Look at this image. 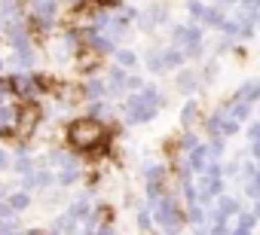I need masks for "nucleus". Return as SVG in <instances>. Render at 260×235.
<instances>
[{
    "mask_svg": "<svg viewBox=\"0 0 260 235\" xmlns=\"http://www.w3.org/2000/svg\"><path fill=\"white\" fill-rule=\"evenodd\" d=\"M104 135H107V126H104L101 120H95V116H89V113L74 116V120H68L64 129H61L64 147L74 150V153H80V156L89 153L92 147H98V144L104 141Z\"/></svg>",
    "mask_w": 260,
    "mask_h": 235,
    "instance_id": "nucleus-1",
    "label": "nucleus"
},
{
    "mask_svg": "<svg viewBox=\"0 0 260 235\" xmlns=\"http://www.w3.org/2000/svg\"><path fill=\"white\" fill-rule=\"evenodd\" d=\"M119 113H122V120H125L128 126H147V123H153V120H156V113H159V110H156V107H150V104H144L138 92H125Z\"/></svg>",
    "mask_w": 260,
    "mask_h": 235,
    "instance_id": "nucleus-2",
    "label": "nucleus"
},
{
    "mask_svg": "<svg viewBox=\"0 0 260 235\" xmlns=\"http://www.w3.org/2000/svg\"><path fill=\"white\" fill-rule=\"evenodd\" d=\"M202 37H205V28H202L199 22H190V25H172V31H169V43H172V46H181V49L202 43Z\"/></svg>",
    "mask_w": 260,
    "mask_h": 235,
    "instance_id": "nucleus-3",
    "label": "nucleus"
},
{
    "mask_svg": "<svg viewBox=\"0 0 260 235\" xmlns=\"http://www.w3.org/2000/svg\"><path fill=\"white\" fill-rule=\"evenodd\" d=\"M101 61H104L101 52H95L92 46H80V49L74 52V58H71V67H74L80 76H92V73L101 70Z\"/></svg>",
    "mask_w": 260,
    "mask_h": 235,
    "instance_id": "nucleus-4",
    "label": "nucleus"
},
{
    "mask_svg": "<svg viewBox=\"0 0 260 235\" xmlns=\"http://www.w3.org/2000/svg\"><path fill=\"white\" fill-rule=\"evenodd\" d=\"M202 120H205L202 101H199V98H187L184 107H181V113H178V126H181V132H196V129L202 126Z\"/></svg>",
    "mask_w": 260,
    "mask_h": 235,
    "instance_id": "nucleus-5",
    "label": "nucleus"
},
{
    "mask_svg": "<svg viewBox=\"0 0 260 235\" xmlns=\"http://www.w3.org/2000/svg\"><path fill=\"white\" fill-rule=\"evenodd\" d=\"M138 28L141 31H156L159 25H166L169 22V7L166 4H159V0H156V4H150V7H144V10H138Z\"/></svg>",
    "mask_w": 260,
    "mask_h": 235,
    "instance_id": "nucleus-6",
    "label": "nucleus"
},
{
    "mask_svg": "<svg viewBox=\"0 0 260 235\" xmlns=\"http://www.w3.org/2000/svg\"><path fill=\"white\" fill-rule=\"evenodd\" d=\"M175 92L193 98V95L199 92V70H196V67H181V70H175Z\"/></svg>",
    "mask_w": 260,
    "mask_h": 235,
    "instance_id": "nucleus-7",
    "label": "nucleus"
},
{
    "mask_svg": "<svg viewBox=\"0 0 260 235\" xmlns=\"http://www.w3.org/2000/svg\"><path fill=\"white\" fill-rule=\"evenodd\" d=\"M239 211H242V202L220 192V195H217V208H214V214H211V223H230V217H236Z\"/></svg>",
    "mask_w": 260,
    "mask_h": 235,
    "instance_id": "nucleus-8",
    "label": "nucleus"
},
{
    "mask_svg": "<svg viewBox=\"0 0 260 235\" xmlns=\"http://www.w3.org/2000/svg\"><path fill=\"white\" fill-rule=\"evenodd\" d=\"M37 58H40L37 43H34V46H25V49H13V52H10V64H13V67H19V70H34V67H37Z\"/></svg>",
    "mask_w": 260,
    "mask_h": 235,
    "instance_id": "nucleus-9",
    "label": "nucleus"
},
{
    "mask_svg": "<svg viewBox=\"0 0 260 235\" xmlns=\"http://www.w3.org/2000/svg\"><path fill=\"white\" fill-rule=\"evenodd\" d=\"M83 92H86V101H104V98H110L107 80H98L95 73L83 80Z\"/></svg>",
    "mask_w": 260,
    "mask_h": 235,
    "instance_id": "nucleus-10",
    "label": "nucleus"
},
{
    "mask_svg": "<svg viewBox=\"0 0 260 235\" xmlns=\"http://www.w3.org/2000/svg\"><path fill=\"white\" fill-rule=\"evenodd\" d=\"M208 159H211V156H208V147H205L202 141H199L196 147H190V150L184 153V162L190 165V171H193V174H199V171H202V168L208 165Z\"/></svg>",
    "mask_w": 260,
    "mask_h": 235,
    "instance_id": "nucleus-11",
    "label": "nucleus"
},
{
    "mask_svg": "<svg viewBox=\"0 0 260 235\" xmlns=\"http://www.w3.org/2000/svg\"><path fill=\"white\" fill-rule=\"evenodd\" d=\"M162 64H166V70H169V73L181 70V67L187 64V55H184V49H181V46H172V43H169V46L162 49Z\"/></svg>",
    "mask_w": 260,
    "mask_h": 235,
    "instance_id": "nucleus-12",
    "label": "nucleus"
},
{
    "mask_svg": "<svg viewBox=\"0 0 260 235\" xmlns=\"http://www.w3.org/2000/svg\"><path fill=\"white\" fill-rule=\"evenodd\" d=\"M68 214H71L74 220H80V223H83V220L92 214V199H89L86 192H83V195H77V199H71V205H68Z\"/></svg>",
    "mask_w": 260,
    "mask_h": 235,
    "instance_id": "nucleus-13",
    "label": "nucleus"
},
{
    "mask_svg": "<svg viewBox=\"0 0 260 235\" xmlns=\"http://www.w3.org/2000/svg\"><path fill=\"white\" fill-rule=\"evenodd\" d=\"M125 67H119V64H113L110 70H107V89H110V95H122L125 92Z\"/></svg>",
    "mask_w": 260,
    "mask_h": 235,
    "instance_id": "nucleus-14",
    "label": "nucleus"
},
{
    "mask_svg": "<svg viewBox=\"0 0 260 235\" xmlns=\"http://www.w3.org/2000/svg\"><path fill=\"white\" fill-rule=\"evenodd\" d=\"M7 205H10V208H13L16 214H22V211H28V208H31V192L19 186V189L7 192Z\"/></svg>",
    "mask_w": 260,
    "mask_h": 235,
    "instance_id": "nucleus-15",
    "label": "nucleus"
},
{
    "mask_svg": "<svg viewBox=\"0 0 260 235\" xmlns=\"http://www.w3.org/2000/svg\"><path fill=\"white\" fill-rule=\"evenodd\" d=\"M34 168H37V159H34L31 153H22V150L13 153V171H16L19 177H22V174H31Z\"/></svg>",
    "mask_w": 260,
    "mask_h": 235,
    "instance_id": "nucleus-16",
    "label": "nucleus"
},
{
    "mask_svg": "<svg viewBox=\"0 0 260 235\" xmlns=\"http://www.w3.org/2000/svg\"><path fill=\"white\" fill-rule=\"evenodd\" d=\"M83 180V171L80 168H58L55 171V183L61 186V189H71V186H77Z\"/></svg>",
    "mask_w": 260,
    "mask_h": 235,
    "instance_id": "nucleus-17",
    "label": "nucleus"
},
{
    "mask_svg": "<svg viewBox=\"0 0 260 235\" xmlns=\"http://www.w3.org/2000/svg\"><path fill=\"white\" fill-rule=\"evenodd\" d=\"M80 226H83V223H80V220H74L68 211H64V214H58V217H55V223H52V229H55V232H61V235H77V232H80Z\"/></svg>",
    "mask_w": 260,
    "mask_h": 235,
    "instance_id": "nucleus-18",
    "label": "nucleus"
},
{
    "mask_svg": "<svg viewBox=\"0 0 260 235\" xmlns=\"http://www.w3.org/2000/svg\"><path fill=\"white\" fill-rule=\"evenodd\" d=\"M233 95L242 98V101H248V104H257V101H260V80H248V83H242Z\"/></svg>",
    "mask_w": 260,
    "mask_h": 235,
    "instance_id": "nucleus-19",
    "label": "nucleus"
},
{
    "mask_svg": "<svg viewBox=\"0 0 260 235\" xmlns=\"http://www.w3.org/2000/svg\"><path fill=\"white\" fill-rule=\"evenodd\" d=\"M113 58H116V64L125 67V70H135V67H138V52H135V49H128V46H116Z\"/></svg>",
    "mask_w": 260,
    "mask_h": 235,
    "instance_id": "nucleus-20",
    "label": "nucleus"
},
{
    "mask_svg": "<svg viewBox=\"0 0 260 235\" xmlns=\"http://www.w3.org/2000/svg\"><path fill=\"white\" fill-rule=\"evenodd\" d=\"M226 19V10H220V7H208L205 10V16H202V28H220V22Z\"/></svg>",
    "mask_w": 260,
    "mask_h": 235,
    "instance_id": "nucleus-21",
    "label": "nucleus"
},
{
    "mask_svg": "<svg viewBox=\"0 0 260 235\" xmlns=\"http://www.w3.org/2000/svg\"><path fill=\"white\" fill-rule=\"evenodd\" d=\"M144 64H147V70H150V73H156V76L169 73V70H166V64H162V49H150V52H147V58H144Z\"/></svg>",
    "mask_w": 260,
    "mask_h": 235,
    "instance_id": "nucleus-22",
    "label": "nucleus"
},
{
    "mask_svg": "<svg viewBox=\"0 0 260 235\" xmlns=\"http://www.w3.org/2000/svg\"><path fill=\"white\" fill-rule=\"evenodd\" d=\"M217 76H220V64H217V61H205V64L199 67V83L211 86V83H214Z\"/></svg>",
    "mask_w": 260,
    "mask_h": 235,
    "instance_id": "nucleus-23",
    "label": "nucleus"
},
{
    "mask_svg": "<svg viewBox=\"0 0 260 235\" xmlns=\"http://www.w3.org/2000/svg\"><path fill=\"white\" fill-rule=\"evenodd\" d=\"M239 132H242V123H236L233 116H223V120H220V132H217L220 138H226V141H230V138H236Z\"/></svg>",
    "mask_w": 260,
    "mask_h": 235,
    "instance_id": "nucleus-24",
    "label": "nucleus"
},
{
    "mask_svg": "<svg viewBox=\"0 0 260 235\" xmlns=\"http://www.w3.org/2000/svg\"><path fill=\"white\" fill-rule=\"evenodd\" d=\"M205 147H208V156H211V159H220V156L226 153V138H220V135H211Z\"/></svg>",
    "mask_w": 260,
    "mask_h": 235,
    "instance_id": "nucleus-25",
    "label": "nucleus"
},
{
    "mask_svg": "<svg viewBox=\"0 0 260 235\" xmlns=\"http://www.w3.org/2000/svg\"><path fill=\"white\" fill-rule=\"evenodd\" d=\"M187 13H190V19L193 22H199L202 25V16H205V10H208V4H205V0H187Z\"/></svg>",
    "mask_w": 260,
    "mask_h": 235,
    "instance_id": "nucleus-26",
    "label": "nucleus"
},
{
    "mask_svg": "<svg viewBox=\"0 0 260 235\" xmlns=\"http://www.w3.org/2000/svg\"><path fill=\"white\" fill-rule=\"evenodd\" d=\"M138 229L144 232V235H150L153 232V214H150V208L144 205V208H138Z\"/></svg>",
    "mask_w": 260,
    "mask_h": 235,
    "instance_id": "nucleus-27",
    "label": "nucleus"
},
{
    "mask_svg": "<svg viewBox=\"0 0 260 235\" xmlns=\"http://www.w3.org/2000/svg\"><path fill=\"white\" fill-rule=\"evenodd\" d=\"M144 86H147V80H144V76H138V73H132V70L125 73V92H141Z\"/></svg>",
    "mask_w": 260,
    "mask_h": 235,
    "instance_id": "nucleus-28",
    "label": "nucleus"
},
{
    "mask_svg": "<svg viewBox=\"0 0 260 235\" xmlns=\"http://www.w3.org/2000/svg\"><path fill=\"white\" fill-rule=\"evenodd\" d=\"M236 220H239V226H236V229H245V232H254V226H257V220L251 217V211H248V214H245V211H239V214H236Z\"/></svg>",
    "mask_w": 260,
    "mask_h": 235,
    "instance_id": "nucleus-29",
    "label": "nucleus"
},
{
    "mask_svg": "<svg viewBox=\"0 0 260 235\" xmlns=\"http://www.w3.org/2000/svg\"><path fill=\"white\" fill-rule=\"evenodd\" d=\"M257 168H260V162H254V159H245L239 171H242V177H245V180H251V177L257 174Z\"/></svg>",
    "mask_w": 260,
    "mask_h": 235,
    "instance_id": "nucleus-30",
    "label": "nucleus"
},
{
    "mask_svg": "<svg viewBox=\"0 0 260 235\" xmlns=\"http://www.w3.org/2000/svg\"><path fill=\"white\" fill-rule=\"evenodd\" d=\"M257 138H260V120H254V123L248 126V144H251V141H257Z\"/></svg>",
    "mask_w": 260,
    "mask_h": 235,
    "instance_id": "nucleus-31",
    "label": "nucleus"
},
{
    "mask_svg": "<svg viewBox=\"0 0 260 235\" xmlns=\"http://www.w3.org/2000/svg\"><path fill=\"white\" fill-rule=\"evenodd\" d=\"M239 168H242V162H236V159H233V162H226V165H223V174L236 177V174H239Z\"/></svg>",
    "mask_w": 260,
    "mask_h": 235,
    "instance_id": "nucleus-32",
    "label": "nucleus"
},
{
    "mask_svg": "<svg viewBox=\"0 0 260 235\" xmlns=\"http://www.w3.org/2000/svg\"><path fill=\"white\" fill-rule=\"evenodd\" d=\"M251 159H254V162H260V138H257V141H251Z\"/></svg>",
    "mask_w": 260,
    "mask_h": 235,
    "instance_id": "nucleus-33",
    "label": "nucleus"
},
{
    "mask_svg": "<svg viewBox=\"0 0 260 235\" xmlns=\"http://www.w3.org/2000/svg\"><path fill=\"white\" fill-rule=\"evenodd\" d=\"M251 217L260 220V199H254V208H251Z\"/></svg>",
    "mask_w": 260,
    "mask_h": 235,
    "instance_id": "nucleus-34",
    "label": "nucleus"
},
{
    "mask_svg": "<svg viewBox=\"0 0 260 235\" xmlns=\"http://www.w3.org/2000/svg\"><path fill=\"white\" fill-rule=\"evenodd\" d=\"M254 107H257V120H260V101H257V104H254Z\"/></svg>",
    "mask_w": 260,
    "mask_h": 235,
    "instance_id": "nucleus-35",
    "label": "nucleus"
},
{
    "mask_svg": "<svg viewBox=\"0 0 260 235\" xmlns=\"http://www.w3.org/2000/svg\"><path fill=\"white\" fill-rule=\"evenodd\" d=\"M46 235H61V232H55V229H52V232H46Z\"/></svg>",
    "mask_w": 260,
    "mask_h": 235,
    "instance_id": "nucleus-36",
    "label": "nucleus"
}]
</instances>
